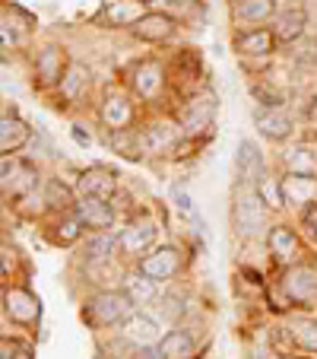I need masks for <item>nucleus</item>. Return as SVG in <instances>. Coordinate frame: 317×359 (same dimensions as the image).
Instances as JSON below:
<instances>
[{"label":"nucleus","mask_w":317,"mask_h":359,"mask_svg":"<svg viewBox=\"0 0 317 359\" xmlns=\"http://www.w3.org/2000/svg\"><path fill=\"white\" fill-rule=\"evenodd\" d=\"M134 312L136 305L124 290H99L92 296H86V302H83V321L95 331L121 327Z\"/></svg>","instance_id":"1"},{"label":"nucleus","mask_w":317,"mask_h":359,"mask_svg":"<svg viewBox=\"0 0 317 359\" xmlns=\"http://www.w3.org/2000/svg\"><path fill=\"white\" fill-rule=\"evenodd\" d=\"M216 115H219V99L213 93L184 95L175 111V118L188 140H203V137H209L213 124H216Z\"/></svg>","instance_id":"2"},{"label":"nucleus","mask_w":317,"mask_h":359,"mask_svg":"<svg viewBox=\"0 0 317 359\" xmlns=\"http://www.w3.org/2000/svg\"><path fill=\"white\" fill-rule=\"evenodd\" d=\"M267 213L270 210H267V203L257 197L254 184H244L235 194V203H232V226H235V232L241 238H257V236L267 238V232H270Z\"/></svg>","instance_id":"3"},{"label":"nucleus","mask_w":317,"mask_h":359,"mask_svg":"<svg viewBox=\"0 0 317 359\" xmlns=\"http://www.w3.org/2000/svg\"><path fill=\"white\" fill-rule=\"evenodd\" d=\"M136 130H140L143 156H149V159L169 156V153H175L184 140V130H181V124H178L175 115L149 118V121H143Z\"/></svg>","instance_id":"4"},{"label":"nucleus","mask_w":317,"mask_h":359,"mask_svg":"<svg viewBox=\"0 0 317 359\" xmlns=\"http://www.w3.org/2000/svg\"><path fill=\"white\" fill-rule=\"evenodd\" d=\"M169 83H171L169 67H165L159 57H143V61H136L134 67H130V76H127L130 93H134L140 102H146V105H155V102L162 99Z\"/></svg>","instance_id":"5"},{"label":"nucleus","mask_w":317,"mask_h":359,"mask_svg":"<svg viewBox=\"0 0 317 359\" xmlns=\"http://www.w3.org/2000/svg\"><path fill=\"white\" fill-rule=\"evenodd\" d=\"M134 267H140L146 277H153L155 283H171L188 271V255L181 245H155L149 255H143Z\"/></svg>","instance_id":"6"},{"label":"nucleus","mask_w":317,"mask_h":359,"mask_svg":"<svg viewBox=\"0 0 317 359\" xmlns=\"http://www.w3.org/2000/svg\"><path fill=\"white\" fill-rule=\"evenodd\" d=\"M3 318L16 327L35 331L41 321V299L22 283H3Z\"/></svg>","instance_id":"7"},{"label":"nucleus","mask_w":317,"mask_h":359,"mask_svg":"<svg viewBox=\"0 0 317 359\" xmlns=\"http://www.w3.org/2000/svg\"><path fill=\"white\" fill-rule=\"evenodd\" d=\"M155 238H159V226L149 217H134L121 232H118V258L127 261H140L143 255L155 248Z\"/></svg>","instance_id":"8"},{"label":"nucleus","mask_w":317,"mask_h":359,"mask_svg":"<svg viewBox=\"0 0 317 359\" xmlns=\"http://www.w3.org/2000/svg\"><path fill=\"white\" fill-rule=\"evenodd\" d=\"M136 95L124 93V89H108L99 102V121L105 130H134L136 128Z\"/></svg>","instance_id":"9"},{"label":"nucleus","mask_w":317,"mask_h":359,"mask_svg":"<svg viewBox=\"0 0 317 359\" xmlns=\"http://www.w3.org/2000/svg\"><path fill=\"white\" fill-rule=\"evenodd\" d=\"M279 290H283V296L289 305L308 309V305L317 299V267L304 264V261H298V264H292V267H283Z\"/></svg>","instance_id":"10"},{"label":"nucleus","mask_w":317,"mask_h":359,"mask_svg":"<svg viewBox=\"0 0 317 359\" xmlns=\"http://www.w3.org/2000/svg\"><path fill=\"white\" fill-rule=\"evenodd\" d=\"M0 188H3V197H13L20 201L22 194H32L38 191V169L26 159H16V156H3L0 159Z\"/></svg>","instance_id":"11"},{"label":"nucleus","mask_w":317,"mask_h":359,"mask_svg":"<svg viewBox=\"0 0 317 359\" xmlns=\"http://www.w3.org/2000/svg\"><path fill=\"white\" fill-rule=\"evenodd\" d=\"M267 251H270V258L276 261L279 267H292L302 261V236H298V229H292V226L286 223H273L270 232H267Z\"/></svg>","instance_id":"12"},{"label":"nucleus","mask_w":317,"mask_h":359,"mask_svg":"<svg viewBox=\"0 0 317 359\" xmlns=\"http://www.w3.org/2000/svg\"><path fill=\"white\" fill-rule=\"evenodd\" d=\"M67 67H70L67 51H64L61 45H45L38 55H35V67H32L35 86L57 89L61 86V80H64V74H67Z\"/></svg>","instance_id":"13"},{"label":"nucleus","mask_w":317,"mask_h":359,"mask_svg":"<svg viewBox=\"0 0 317 359\" xmlns=\"http://www.w3.org/2000/svg\"><path fill=\"white\" fill-rule=\"evenodd\" d=\"M149 13L146 0H105L95 22L105 29H134Z\"/></svg>","instance_id":"14"},{"label":"nucleus","mask_w":317,"mask_h":359,"mask_svg":"<svg viewBox=\"0 0 317 359\" xmlns=\"http://www.w3.org/2000/svg\"><path fill=\"white\" fill-rule=\"evenodd\" d=\"M118 258V232H86L76 248L83 267H105Z\"/></svg>","instance_id":"15"},{"label":"nucleus","mask_w":317,"mask_h":359,"mask_svg":"<svg viewBox=\"0 0 317 359\" xmlns=\"http://www.w3.org/2000/svg\"><path fill=\"white\" fill-rule=\"evenodd\" d=\"M118 172L108 165H89L76 178V194L80 197H101V201H115L118 197Z\"/></svg>","instance_id":"16"},{"label":"nucleus","mask_w":317,"mask_h":359,"mask_svg":"<svg viewBox=\"0 0 317 359\" xmlns=\"http://www.w3.org/2000/svg\"><path fill=\"white\" fill-rule=\"evenodd\" d=\"M118 334H121L130 346H153L165 337L162 321L155 318L153 312H143V309H136V312L118 327Z\"/></svg>","instance_id":"17"},{"label":"nucleus","mask_w":317,"mask_h":359,"mask_svg":"<svg viewBox=\"0 0 317 359\" xmlns=\"http://www.w3.org/2000/svg\"><path fill=\"white\" fill-rule=\"evenodd\" d=\"M76 217L83 219L89 232H115L118 207L115 201H101V197H80L76 201Z\"/></svg>","instance_id":"18"},{"label":"nucleus","mask_w":317,"mask_h":359,"mask_svg":"<svg viewBox=\"0 0 317 359\" xmlns=\"http://www.w3.org/2000/svg\"><path fill=\"white\" fill-rule=\"evenodd\" d=\"M232 48H235L238 57H270L279 48V41H276V35H273L270 26H254V29L235 32Z\"/></svg>","instance_id":"19"},{"label":"nucleus","mask_w":317,"mask_h":359,"mask_svg":"<svg viewBox=\"0 0 317 359\" xmlns=\"http://www.w3.org/2000/svg\"><path fill=\"white\" fill-rule=\"evenodd\" d=\"M175 32H178L175 16L162 13V10H149V13L130 29V35L146 41V45H165V41L175 39Z\"/></svg>","instance_id":"20"},{"label":"nucleus","mask_w":317,"mask_h":359,"mask_svg":"<svg viewBox=\"0 0 317 359\" xmlns=\"http://www.w3.org/2000/svg\"><path fill=\"white\" fill-rule=\"evenodd\" d=\"M92 83H95V76H92V67H89V64L70 61L57 93H61V99L67 102V105H83V102L89 99V93H92Z\"/></svg>","instance_id":"21"},{"label":"nucleus","mask_w":317,"mask_h":359,"mask_svg":"<svg viewBox=\"0 0 317 359\" xmlns=\"http://www.w3.org/2000/svg\"><path fill=\"white\" fill-rule=\"evenodd\" d=\"M273 35H276L279 45H295V41L304 39V29H308V13L304 7H283L276 16H273Z\"/></svg>","instance_id":"22"},{"label":"nucleus","mask_w":317,"mask_h":359,"mask_svg":"<svg viewBox=\"0 0 317 359\" xmlns=\"http://www.w3.org/2000/svg\"><path fill=\"white\" fill-rule=\"evenodd\" d=\"M283 169L286 175H302V178H317V143L298 140L283 149Z\"/></svg>","instance_id":"23"},{"label":"nucleus","mask_w":317,"mask_h":359,"mask_svg":"<svg viewBox=\"0 0 317 359\" xmlns=\"http://www.w3.org/2000/svg\"><path fill=\"white\" fill-rule=\"evenodd\" d=\"M254 124H257V134L267 137L270 143H286L292 137V130H295L292 115L283 109H257Z\"/></svg>","instance_id":"24"},{"label":"nucleus","mask_w":317,"mask_h":359,"mask_svg":"<svg viewBox=\"0 0 317 359\" xmlns=\"http://www.w3.org/2000/svg\"><path fill=\"white\" fill-rule=\"evenodd\" d=\"M159 346H162L165 359H194L197 353H200V331L175 325L162 340H159Z\"/></svg>","instance_id":"25"},{"label":"nucleus","mask_w":317,"mask_h":359,"mask_svg":"<svg viewBox=\"0 0 317 359\" xmlns=\"http://www.w3.org/2000/svg\"><path fill=\"white\" fill-rule=\"evenodd\" d=\"M29 137H32V128L22 118L3 111V118H0V149H3V156H16L29 143Z\"/></svg>","instance_id":"26"},{"label":"nucleus","mask_w":317,"mask_h":359,"mask_svg":"<svg viewBox=\"0 0 317 359\" xmlns=\"http://www.w3.org/2000/svg\"><path fill=\"white\" fill-rule=\"evenodd\" d=\"M286 331H289L292 350L317 356V318L314 315H292V318L286 321Z\"/></svg>","instance_id":"27"},{"label":"nucleus","mask_w":317,"mask_h":359,"mask_svg":"<svg viewBox=\"0 0 317 359\" xmlns=\"http://www.w3.org/2000/svg\"><path fill=\"white\" fill-rule=\"evenodd\" d=\"M121 290L127 292L130 299H134L136 309H146V305L159 302V296H162V292H159V283H155L153 277H146L140 267L127 271V277H124V286H121Z\"/></svg>","instance_id":"28"},{"label":"nucleus","mask_w":317,"mask_h":359,"mask_svg":"<svg viewBox=\"0 0 317 359\" xmlns=\"http://www.w3.org/2000/svg\"><path fill=\"white\" fill-rule=\"evenodd\" d=\"M235 165H238V178H241L244 184H254L257 178L267 172V159H263L260 147H257L254 140H241V143H238Z\"/></svg>","instance_id":"29"},{"label":"nucleus","mask_w":317,"mask_h":359,"mask_svg":"<svg viewBox=\"0 0 317 359\" xmlns=\"http://www.w3.org/2000/svg\"><path fill=\"white\" fill-rule=\"evenodd\" d=\"M86 226H83V219L73 213H55V223H51V229H48V236H51V242L61 245V248H70V245H80L83 236H86Z\"/></svg>","instance_id":"30"},{"label":"nucleus","mask_w":317,"mask_h":359,"mask_svg":"<svg viewBox=\"0 0 317 359\" xmlns=\"http://www.w3.org/2000/svg\"><path fill=\"white\" fill-rule=\"evenodd\" d=\"M41 194H45V207L51 213H73L76 210V201H80L76 188L64 184L61 178H48V182L41 184Z\"/></svg>","instance_id":"31"},{"label":"nucleus","mask_w":317,"mask_h":359,"mask_svg":"<svg viewBox=\"0 0 317 359\" xmlns=\"http://www.w3.org/2000/svg\"><path fill=\"white\" fill-rule=\"evenodd\" d=\"M283 191H286V207L304 210L317 201V178H302V175H286L283 178Z\"/></svg>","instance_id":"32"},{"label":"nucleus","mask_w":317,"mask_h":359,"mask_svg":"<svg viewBox=\"0 0 317 359\" xmlns=\"http://www.w3.org/2000/svg\"><path fill=\"white\" fill-rule=\"evenodd\" d=\"M254 191L263 203H267V210L270 213H279L286 210V191H283V178L270 175V172H263L260 178L254 182Z\"/></svg>","instance_id":"33"},{"label":"nucleus","mask_w":317,"mask_h":359,"mask_svg":"<svg viewBox=\"0 0 317 359\" xmlns=\"http://www.w3.org/2000/svg\"><path fill=\"white\" fill-rule=\"evenodd\" d=\"M235 13L241 22H273L279 13V0H238Z\"/></svg>","instance_id":"34"},{"label":"nucleus","mask_w":317,"mask_h":359,"mask_svg":"<svg viewBox=\"0 0 317 359\" xmlns=\"http://www.w3.org/2000/svg\"><path fill=\"white\" fill-rule=\"evenodd\" d=\"M184 315H188V299H184V296H178V292H162V296H159L155 318L162 321V325H169V327L181 325Z\"/></svg>","instance_id":"35"},{"label":"nucleus","mask_w":317,"mask_h":359,"mask_svg":"<svg viewBox=\"0 0 317 359\" xmlns=\"http://www.w3.org/2000/svg\"><path fill=\"white\" fill-rule=\"evenodd\" d=\"M171 201L178 203V210L184 213L188 219H194V226L197 229H203V223H200V213H197V203H194V197L188 194L184 188H171Z\"/></svg>","instance_id":"36"},{"label":"nucleus","mask_w":317,"mask_h":359,"mask_svg":"<svg viewBox=\"0 0 317 359\" xmlns=\"http://www.w3.org/2000/svg\"><path fill=\"white\" fill-rule=\"evenodd\" d=\"M0 346H3V359H32V344H22L20 337L10 340L7 334H3Z\"/></svg>","instance_id":"37"},{"label":"nucleus","mask_w":317,"mask_h":359,"mask_svg":"<svg viewBox=\"0 0 317 359\" xmlns=\"http://www.w3.org/2000/svg\"><path fill=\"white\" fill-rule=\"evenodd\" d=\"M302 232L317 245V201L302 210Z\"/></svg>","instance_id":"38"},{"label":"nucleus","mask_w":317,"mask_h":359,"mask_svg":"<svg viewBox=\"0 0 317 359\" xmlns=\"http://www.w3.org/2000/svg\"><path fill=\"white\" fill-rule=\"evenodd\" d=\"M10 264H16V248H10V242H3V280L10 273Z\"/></svg>","instance_id":"39"},{"label":"nucleus","mask_w":317,"mask_h":359,"mask_svg":"<svg viewBox=\"0 0 317 359\" xmlns=\"http://www.w3.org/2000/svg\"><path fill=\"white\" fill-rule=\"evenodd\" d=\"M73 140H76V143H80V147H89V143H92V137H89V134H86V130H83V128H80V124H73Z\"/></svg>","instance_id":"40"},{"label":"nucleus","mask_w":317,"mask_h":359,"mask_svg":"<svg viewBox=\"0 0 317 359\" xmlns=\"http://www.w3.org/2000/svg\"><path fill=\"white\" fill-rule=\"evenodd\" d=\"M175 7H188V4H197V0H171Z\"/></svg>","instance_id":"41"},{"label":"nucleus","mask_w":317,"mask_h":359,"mask_svg":"<svg viewBox=\"0 0 317 359\" xmlns=\"http://www.w3.org/2000/svg\"><path fill=\"white\" fill-rule=\"evenodd\" d=\"M286 359H311V356H286Z\"/></svg>","instance_id":"42"}]
</instances>
